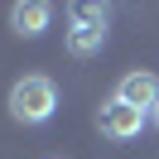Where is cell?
I'll list each match as a JSON object with an SVG mask.
<instances>
[{
    "mask_svg": "<svg viewBox=\"0 0 159 159\" xmlns=\"http://www.w3.org/2000/svg\"><path fill=\"white\" fill-rule=\"evenodd\" d=\"M97 125H101V135H111V140H135L140 130H145V111H135L130 101L111 97V101H101Z\"/></svg>",
    "mask_w": 159,
    "mask_h": 159,
    "instance_id": "obj_3",
    "label": "cell"
},
{
    "mask_svg": "<svg viewBox=\"0 0 159 159\" xmlns=\"http://www.w3.org/2000/svg\"><path fill=\"white\" fill-rule=\"evenodd\" d=\"M149 120H154V130H159V106H154V111H149Z\"/></svg>",
    "mask_w": 159,
    "mask_h": 159,
    "instance_id": "obj_6",
    "label": "cell"
},
{
    "mask_svg": "<svg viewBox=\"0 0 159 159\" xmlns=\"http://www.w3.org/2000/svg\"><path fill=\"white\" fill-rule=\"evenodd\" d=\"M48 20H53V5H43V0H20L10 10V24H15L20 39H39L48 29Z\"/></svg>",
    "mask_w": 159,
    "mask_h": 159,
    "instance_id": "obj_5",
    "label": "cell"
},
{
    "mask_svg": "<svg viewBox=\"0 0 159 159\" xmlns=\"http://www.w3.org/2000/svg\"><path fill=\"white\" fill-rule=\"evenodd\" d=\"M116 97L130 101L135 111H154V106H159V77H154V72H145V68H135V72H125V77H120Z\"/></svg>",
    "mask_w": 159,
    "mask_h": 159,
    "instance_id": "obj_4",
    "label": "cell"
},
{
    "mask_svg": "<svg viewBox=\"0 0 159 159\" xmlns=\"http://www.w3.org/2000/svg\"><path fill=\"white\" fill-rule=\"evenodd\" d=\"M63 39H68V53H77V58L101 53V43H106V5H72V24Z\"/></svg>",
    "mask_w": 159,
    "mask_h": 159,
    "instance_id": "obj_2",
    "label": "cell"
},
{
    "mask_svg": "<svg viewBox=\"0 0 159 159\" xmlns=\"http://www.w3.org/2000/svg\"><path fill=\"white\" fill-rule=\"evenodd\" d=\"M58 111V87H53L48 77H39V72H29V77H20L10 87V116L24 120V125H43V120Z\"/></svg>",
    "mask_w": 159,
    "mask_h": 159,
    "instance_id": "obj_1",
    "label": "cell"
}]
</instances>
